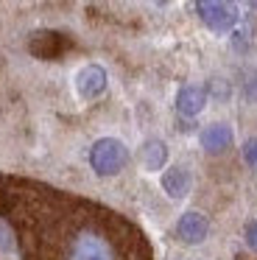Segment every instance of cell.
Returning a JSON list of instances; mask_svg holds the SVG:
<instances>
[{"label":"cell","instance_id":"1","mask_svg":"<svg viewBox=\"0 0 257 260\" xmlns=\"http://www.w3.org/2000/svg\"><path fill=\"white\" fill-rule=\"evenodd\" d=\"M128 162V148L115 137H101L92 148H89V165L98 176H112Z\"/></svg>","mask_w":257,"mask_h":260},{"label":"cell","instance_id":"2","mask_svg":"<svg viewBox=\"0 0 257 260\" xmlns=\"http://www.w3.org/2000/svg\"><path fill=\"white\" fill-rule=\"evenodd\" d=\"M196 12H199L201 23H204L207 28L218 31V34L232 31V25L238 23V12H235V6L215 3V0H201L199 6H196Z\"/></svg>","mask_w":257,"mask_h":260},{"label":"cell","instance_id":"3","mask_svg":"<svg viewBox=\"0 0 257 260\" xmlns=\"http://www.w3.org/2000/svg\"><path fill=\"white\" fill-rule=\"evenodd\" d=\"M73 84H76V92L81 98H98L101 92L106 90V70L101 68V64H84L81 70L76 73V79H73Z\"/></svg>","mask_w":257,"mask_h":260},{"label":"cell","instance_id":"4","mask_svg":"<svg viewBox=\"0 0 257 260\" xmlns=\"http://www.w3.org/2000/svg\"><path fill=\"white\" fill-rule=\"evenodd\" d=\"M207 232H210V224H207V218L201 213H196V210L184 213L182 218H179V224H176V235L182 238L184 243H190V246H196V243L204 241Z\"/></svg>","mask_w":257,"mask_h":260},{"label":"cell","instance_id":"5","mask_svg":"<svg viewBox=\"0 0 257 260\" xmlns=\"http://www.w3.org/2000/svg\"><path fill=\"white\" fill-rule=\"evenodd\" d=\"M199 143L207 154H221L232 146V129L227 123H212L199 135Z\"/></svg>","mask_w":257,"mask_h":260},{"label":"cell","instance_id":"6","mask_svg":"<svg viewBox=\"0 0 257 260\" xmlns=\"http://www.w3.org/2000/svg\"><path fill=\"white\" fill-rule=\"evenodd\" d=\"M190 185H193L190 171L182 168V165H173V168H168L165 174H162V190L171 199H184L190 193Z\"/></svg>","mask_w":257,"mask_h":260},{"label":"cell","instance_id":"7","mask_svg":"<svg viewBox=\"0 0 257 260\" xmlns=\"http://www.w3.org/2000/svg\"><path fill=\"white\" fill-rule=\"evenodd\" d=\"M204 104H207V92L201 90V87H196V84H187V87H182V90L176 92V109L182 115H187V118L199 115L201 109H204Z\"/></svg>","mask_w":257,"mask_h":260},{"label":"cell","instance_id":"8","mask_svg":"<svg viewBox=\"0 0 257 260\" xmlns=\"http://www.w3.org/2000/svg\"><path fill=\"white\" fill-rule=\"evenodd\" d=\"M168 162V146L162 140H156V137H151V140L143 143V148H140V165H143L145 171H162Z\"/></svg>","mask_w":257,"mask_h":260},{"label":"cell","instance_id":"9","mask_svg":"<svg viewBox=\"0 0 257 260\" xmlns=\"http://www.w3.org/2000/svg\"><path fill=\"white\" fill-rule=\"evenodd\" d=\"M243 159L251 165V168H257V137L246 140V146H243Z\"/></svg>","mask_w":257,"mask_h":260},{"label":"cell","instance_id":"10","mask_svg":"<svg viewBox=\"0 0 257 260\" xmlns=\"http://www.w3.org/2000/svg\"><path fill=\"white\" fill-rule=\"evenodd\" d=\"M243 238H246V246L254 249V252H257V221H249V224H246Z\"/></svg>","mask_w":257,"mask_h":260}]
</instances>
